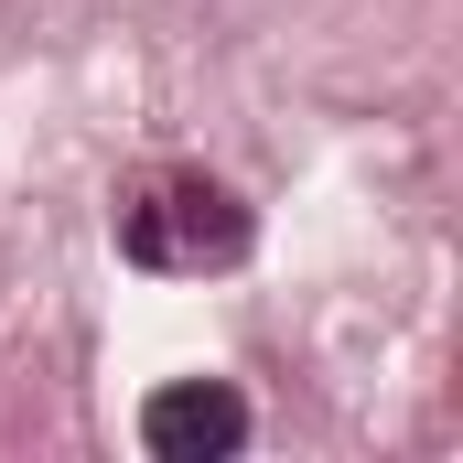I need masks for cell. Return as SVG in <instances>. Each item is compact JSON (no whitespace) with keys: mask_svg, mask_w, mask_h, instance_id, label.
Wrapping results in <instances>:
<instances>
[{"mask_svg":"<svg viewBox=\"0 0 463 463\" xmlns=\"http://www.w3.org/2000/svg\"><path fill=\"white\" fill-rule=\"evenodd\" d=\"M118 259L129 269H162V280H205L248 259V205H237L216 173L194 162H151L118 184Z\"/></svg>","mask_w":463,"mask_h":463,"instance_id":"cell-1","label":"cell"},{"mask_svg":"<svg viewBox=\"0 0 463 463\" xmlns=\"http://www.w3.org/2000/svg\"><path fill=\"white\" fill-rule=\"evenodd\" d=\"M140 442L162 463H227L248 442V399H237L227 377H173V388L140 399Z\"/></svg>","mask_w":463,"mask_h":463,"instance_id":"cell-2","label":"cell"}]
</instances>
